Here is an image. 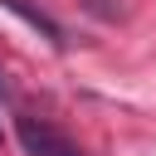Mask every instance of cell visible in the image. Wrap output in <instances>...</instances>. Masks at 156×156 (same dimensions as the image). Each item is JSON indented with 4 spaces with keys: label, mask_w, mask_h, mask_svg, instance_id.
Returning <instances> with one entry per match:
<instances>
[{
    "label": "cell",
    "mask_w": 156,
    "mask_h": 156,
    "mask_svg": "<svg viewBox=\"0 0 156 156\" xmlns=\"http://www.w3.org/2000/svg\"><path fill=\"white\" fill-rule=\"evenodd\" d=\"M15 136H20L24 156H83V151H78L58 127H49L44 117H29V112L15 117Z\"/></svg>",
    "instance_id": "6da1fadb"
},
{
    "label": "cell",
    "mask_w": 156,
    "mask_h": 156,
    "mask_svg": "<svg viewBox=\"0 0 156 156\" xmlns=\"http://www.w3.org/2000/svg\"><path fill=\"white\" fill-rule=\"evenodd\" d=\"M0 5H5V10H15V15H20V20H24V24H34V29H39V34H44V39H49V44H54V49H58V44H63V29H58V24H54V20H49V15H44V10H29V5H24V0H0Z\"/></svg>",
    "instance_id": "7a4b0ae2"
}]
</instances>
